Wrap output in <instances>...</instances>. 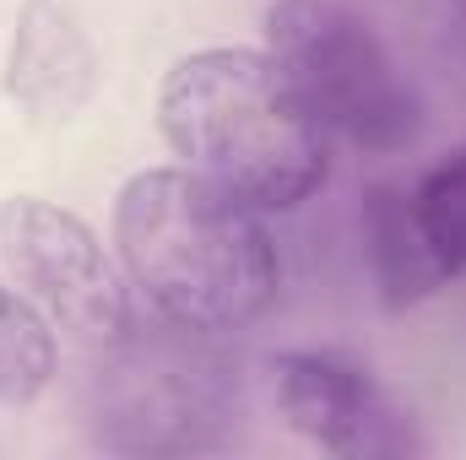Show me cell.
I'll use <instances>...</instances> for the list:
<instances>
[{"instance_id":"cell-9","label":"cell","mask_w":466,"mask_h":460,"mask_svg":"<svg viewBox=\"0 0 466 460\" xmlns=\"http://www.w3.org/2000/svg\"><path fill=\"white\" fill-rule=\"evenodd\" d=\"M55 325L0 282V406H27L55 379Z\"/></svg>"},{"instance_id":"cell-1","label":"cell","mask_w":466,"mask_h":460,"mask_svg":"<svg viewBox=\"0 0 466 460\" xmlns=\"http://www.w3.org/2000/svg\"><path fill=\"white\" fill-rule=\"evenodd\" d=\"M115 244L152 315L196 336L244 331L277 293L260 212L190 168L130 174L115 201Z\"/></svg>"},{"instance_id":"cell-4","label":"cell","mask_w":466,"mask_h":460,"mask_svg":"<svg viewBox=\"0 0 466 460\" xmlns=\"http://www.w3.org/2000/svg\"><path fill=\"white\" fill-rule=\"evenodd\" d=\"M174 336H141L130 325L98 346L87 428L119 455H190L218 450L238 423V390L228 368L207 352V336L168 325Z\"/></svg>"},{"instance_id":"cell-5","label":"cell","mask_w":466,"mask_h":460,"mask_svg":"<svg viewBox=\"0 0 466 460\" xmlns=\"http://www.w3.org/2000/svg\"><path fill=\"white\" fill-rule=\"evenodd\" d=\"M0 255L27 304L71 342L98 352L136 325L115 260L76 212L38 195H11L0 206Z\"/></svg>"},{"instance_id":"cell-6","label":"cell","mask_w":466,"mask_h":460,"mask_svg":"<svg viewBox=\"0 0 466 460\" xmlns=\"http://www.w3.org/2000/svg\"><path fill=\"white\" fill-rule=\"evenodd\" d=\"M271 395L293 434L342 460L423 455V434L412 412L342 352H277L271 357Z\"/></svg>"},{"instance_id":"cell-2","label":"cell","mask_w":466,"mask_h":460,"mask_svg":"<svg viewBox=\"0 0 466 460\" xmlns=\"http://www.w3.org/2000/svg\"><path fill=\"white\" fill-rule=\"evenodd\" d=\"M157 125L179 168L223 185L255 212H288L326 179V130L271 55L196 49L157 87Z\"/></svg>"},{"instance_id":"cell-8","label":"cell","mask_w":466,"mask_h":460,"mask_svg":"<svg viewBox=\"0 0 466 460\" xmlns=\"http://www.w3.org/2000/svg\"><path fill=\"white\" fill-rule=\"evenodd\" d=\"M363 238H369V265H374V282H380V298L390 309H407V304H423L429 293H440L451 282V271L440 265V255L429 249V238L412 217V201L407 190H369V206H363Z\"/></svg>"},{"instance_id":"cell-3","label":"cell","mask_w":466,"mask_h":460,"mask_svg":"<svg viewBox=\"0 0 466 460\" xmlns=\"http://www.w3.org/2000/svg\"><path fill=\"white\" fill-rule=\"evenodd\" d=\"M266 55L320 130L363 152H407L423 135V98L352 0H277Z\"/></svg>"},{"instance_id":"cell-10","label":"cell","mask_w":466,"mask_h":460,"mask_svg":"<svg viewBox=\"0 0 466 460\" xmlns=\"http://www.w3.org/2000/svg\"><path fill=\"white\" fill-rule=\"evenodd\" d=\"M407 201H412V217L429 238V249L440 255V265L451 276H461L466 271V146L451 152L445 163H434L407 190Z\"/></svg>"},{"instance_id":"cell-7","label":"cell","mask_w":466,"mask_h":460,"mask_svg":"<svg viewBox=\"0 0 466 460\" xmlns=\"http://www.w3.org/2000/svg\"><path fill=\"white\" fill-rule=\"evenodd\" d=\"M0 87L33 125H66V119H76L93 104V93H98V55H93L87 27L71 16V5L27 0L16 11Z\"/></svg>"}]
</instances>
